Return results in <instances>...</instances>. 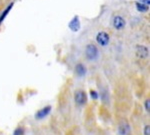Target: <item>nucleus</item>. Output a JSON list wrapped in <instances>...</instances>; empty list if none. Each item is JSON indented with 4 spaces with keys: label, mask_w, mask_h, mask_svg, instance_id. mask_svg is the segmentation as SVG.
<instances>
[{
    "label": "nucleus",
    "mask_w": 150,
    "mask_h": 135,
    "mask_svg": "<svg viewBox=\"0 0 150 135\" xmlns=\"http://www.w3.org/2000/svg\"><path fill=\"white\" fill-rule=\"evenodd\" d=\"M74 71H75V74H76L78 77H83L86 75V72H87V69H86V66L84 65L83 63L79 62L75 65V68H74Z\"/></svg>",
    "instance_id": "9"
},
{
    "label": "nucleus",
    "mask_w": 150,
    "mask_h": 135,
    "mask_svg": "<svg viewBox=\"0 0 150 135\" xmlns=\"http://www.w3.org/2000/svg\"><path fill=\"white\" fill-rule=\"evenodd\" d=\"M117 131L119 135H130V133H131V127H130L129 122L125 119H122L118 123Z\"/></svg>",
    "instance_id": "5"
},
{
    "label": "nucleus",
    "mask_w": 150,
    "mask_h": 135,
    "mask_svg": "<svg viewBox=\"0 0 150 135\" xmlns=\"http://www.w3.org/2000/svg\"><path fill=\"white\" fill-rule=\"evenodd\" d=\"M74 102L77 106H84L87 103V94L83 89H77L74 92Z\"/></svg>",
    "instance_id": "3"
},
{
    "label": "nucleus",
    "mask_w": 150,
    "mask_h": 135,
    "mask_svg": "<svg viewBox=\"0 0 150 135\" xmlns=\"http://www.w3.org/2000/svg\"><path fill=\"white\" fill-rule=\"evenodd\" d=\"M99 96H100V98H101V100H102V102H107L108 101V97H109V96H108V91L106 90L105 88H102L100 90V93L98 94Z\"/></svg>",
    "instance_id": "12"
},
{
    "label": "nucleus",
    "mask_w": 150,
    "mask_h": 135,
    "mask_svg": "<svg viewBox=\"0 0 150 135\" xmlns=\"http://www.w3.org/2000/svg\"><path fill=\"white\" fill-rule=\"evenodd\" d=\"M96 42L100 47H106L109 45L110 42V35L108 32L106 31H99V32L96 34Z\"/></svg>",
    "instance_id": "2"
},
{
    "label": "nucleus",
    "mask_w": 150,
    "mask_h": 135,
    "mask_svg": "<svg viewBox=\"0 0 150 135\" xmlns=\"http://www.w3.org/2000/svg\"><path fill=\"white\" fill-rule=\"evenodd\" d=\"M143 133H144V135H150V126H149V124L145 125Z\"/></svg>",
    "instance_id": "16"
},
{
    "label": "nucleus",
    "mask_w": 150,
    "mask_h": 135,
    "mask_svg": "<svg viewBox=\"0 0 150 135\" xmlns=\"http://www.w3.org/2000/svg\"><path fill=\"white\" fill-rule=\"evenodd\" d=\"M139 2H141V3L143 4H146V5H150V0H138Z\"/></svg>",
    "instance_id": "17"
},
{
    "label": "nucleus",
    "mask_w": 150,
    "mask_h": 135,
    "mask_svg": "<svg viewBox=\"0 0 150 135\" xmlns=\"http://www.w3.org/2000/svg\"><path fill=\"white\" fill-rule=\"evenodd\" d=\"M68 27H69V29H71L73 32H77V31L80 29V21H79L78 16H74V17L70 20Z\"/></svg>",
    "instance_id": "8"
},
{
    "label": "nucleus",
    "mask_w": 150,
    "mask_h": 135,
    "mask_svg": "<svg viewBox=\"0 0 150 135\" xmlns=\"http://www.w3.org/2000/svg\"><path fill=\"white\" fill-rule=\"evenodd\" d=\"M66 135H79V134L78 133H75V132H72V131H69V132H67Z\"/></svg>",
    "instance_id": "18"
},
{
    "label": "nucleus",
    "mask_w": 150,
    "mask_h": 135,
    "mask_svg": "<svg viewBox=\"0 0 150 135\" xmlns=\"http://www.w3.org/2000/svg\"><path fill=\"white\" fill-rule=\"evenodd\" d=\"M84 55L88 61H95L99 57V49L94 43H88L84 49Z\"/></svg>",
    "instance_id": "1"
},
{
    "label": "nucleus",
    "mask_w": 150,
    "mask_h": 135,
    "mask_svg": "<svg viewBox=\"0 0 150 135\" xmlns=\"http://www.w3.org/2000/svg\"><path fill=\"white\" fill-rule=\"evenodd\" d=\"M23 132H24V130L22 127H18V128L14 131L13 135H23Z\"/></svg>",
    "instance_id": "14"
},
{
    "label": "nucleus",
    "mask_w": 150,
    "mask_h": 135,
    "mask_svg": "<svg viewBox=\"0 0 150 135\" xmlns=\"http://www.w3.org/2000/svg\"><path fill=\"white\" fill-rule=\"evenodd\" d=\"M13 5H14V2H12V3L9 4V5L7 6L5 9H4V11L1 13V15H0V25H1V23L4 21V19L7 17V15L9 14V12H10V10L12 9V7H13Z\"/></svg>",
    "instance_id": "10"
},
{
    "label": "nucleus",
    "mask_w": 150,
    "mask_h": 135,
    "mask_svg": "<svg viewBox=\"0 0 150 135\" xmlns=\"http://www.w3.org/2000/svg\"><path fill=\"white\" fill-rule=\"evenodd\" d=\"M144 107H145V110H146V112L149 113V111H150V100H149V98H148V99L145 100Z\"/></svg>",
    "instance_id": "13"
},
{
    "label": "nucleus",
    "mask_w": 150,
    "mask_h": 135,
    "mask_svg": "<svg viewBox=\"0 0 150 135\" xmlns=\"http://www.w3.org/2000/svg\"><path fill=\"white\" fill-rule=\"evenodd\" d=\"M90 95H91V98H92V99H94V100H96L98 98V93L96 92L95 90H90Z\"/></svg>",
    "instance_id": "15"
},
{
    "label": "nucleus",
    "mask_w": 150,
    "mask_h": 135,
    "mask_svg": "<svg viewBox=\"0 0 150 135\" xmlns=\"http://www.w3.org/2000/svg\"><path fill=\"white\" fill-rule=\"evenodd\" d=\"M135 5H136V9L139 12H147L149 10V6L148 5L141 3V2H139V1H137L136 3H135Z\"/></svg>",
    "instance_id": "11"
},
{
    "label": "nucleus",
    "mask_w": 150,
    "mask_h": 135,
    "mask_svg": "<svg viewBox=\"0 0 150 135\" xmlns=\"http://www.w3.org/2000/svg\"><path fill=\"white\" fill-rule=\"evenodd\" d=\"M135 54L139 59H147L149 57V48L145 45H136Z\"/></svg>",
    "instance_id": "6"
},
{
    "label": "nucleus",
    "mask_w": 150,
    "mask_h": 135,
    "mask_svg": "<svg viewBox=\"0 0 150 135\" xmlns=\"http://www.w3.org/2000/svg\"><path fill=\"white\" fill-rule=\"evenodd\" d=\"M112 26L116 31H122L126 26V20L122 15L116 14L112 18Z\"/></svg>",
    "instance_id": "4"
},
{
    "label": "nucleus",
    "mask_w": 150,
    "mask_h": 135,
    "mask_svg": "<svg viewBox=\"0 0 150 135\" xmlns=\"http://www.w3.org/2000/svg\"><path fill=\"white\" fill-rule=\"evenodd\" d=\"M51 111V106L48 105V106H45V107L41 108L40 110H38L35 114V118L36 119H43L44 117H46L48 114Z\"/></svg>",
    "instance_id": "7"
}]
</instances>
